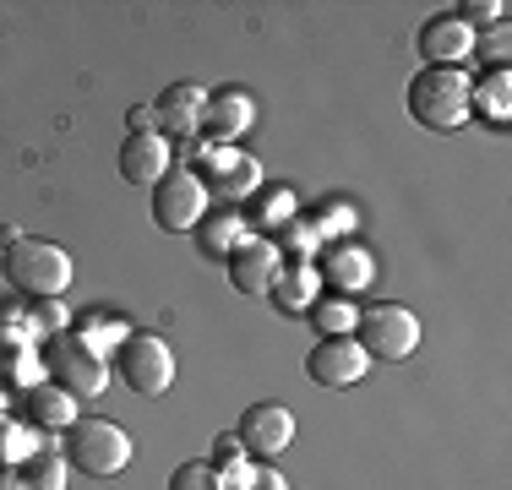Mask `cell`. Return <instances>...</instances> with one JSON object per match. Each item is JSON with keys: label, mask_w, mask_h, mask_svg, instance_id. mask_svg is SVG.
<instances>
[{"label": "cell", "mask_w": 512, "mask_h": 490, "mask_svg": "<svg viewBox=\"0 0 512 490\" xmlns=\"http://www.w3.org/2000/svg\"><path fill=\"white\" fill-rule=\"evenodd\" d=\"M0 267H6V284L28 300H60L71 289V256L39 235H17L11 245H0Z\"/></svg>", "instance_id": "6da1fadb"}, {"label": "cell", "mask_w": 512, "mask_h": 490, "mask_svg": "<svg viewBox=\"0 0 512 490\" xmlns=\"http://www.w3.org/2000/svg\"><path fill=\"white\" fill-rule=\"evenodd\" d=\"M409 115L425 131H458L474 115V77L458 66H425L409 82Z\"/></svg>", "instance_id": "7a4b0ae2"}, {"label": "cell", "mask_w": 512, "mask_h": 490, "mask_svg": "<svg viewBox=\"0 0 512 490\" xmlns=\"http://www.w3.org/2000/svg\"><path fill=\"white\" fill-rule=\"evenodd\" d=\"M131 452H137L131 436L120 431L115 420H99V414H88V420L77 414V425L66 431V463L82 469L88 480H115V474H126Z\"/></svg>", "instance_id": "3957f363"}, {"label": "cell", "mask_w": 512, "mask_h": 490, "mask_svg": "<svg viewBox=\"0 0 512 490\" xmlns=\"http://www.w3.org/2000/svg\"><path fill=\"white\" fill-rule=\"evenodd\" d=\"M115 371H120V382H126L137 398H164L169 387H175V349H169L158 333H131V338H120V349H115Z\"/></svg>", "instance_id": "277c9868"}, {"label": "cell", "mask_w": 512, "mask_h": 490, "mask_svg": "<svg viewBox=\"0 0 512 490\" xmlns=\"http://www.w3.org/2000/svg\"><path fill=\"white\" fill-rule=\"evenodd\" d=\"M355 343L376 360H409L414 349H420V316L409 311V305H371V311H360L355 322Z\"/></svg>", "instance_id": "5b68a950"}, {"label": "cell", "mask_w": 512, "mask_h": 490, "mask_svg": "<svg viewBox=\"0 0 512 490\" xmlns=\"http://www.w3.org/2000/svg\"><path fill=\"white\" fill-rule=\"evenodd\" d=\"M50 376H55V387H66L71 398H99V392L109 387V365H104V354L93 349L82 333H55L50 338Z\"/></svg>", "instance_id": "8992f818"}, {"label": "cell", "mask_w": 512, "mask_h": 490, "mask_svg": "<svg viewBox=\"0 0 512 490\" xmlns=\"http://www.w3.org/2000/svg\"><path fill=\"white\" fill-rule=\"evenodd\" d=\"M202 218H207V186L191 169H175L153 186V224L164 235H197Z\"/></svg>", "instance_id": "52a82bcc"}, {"label": "cell", "mask_w": 512, "mask_h": 490, "mask_svg": "<svg viewBox=\"0 0 512 490\" xmlns=\"http://www.w3.org/2000/svg\"><path fill=\"white\" fill-rule=\"evenodd\" d=\"M235 436L251 458L273 463L278 452H289V441H295V414H289L284 403H251V409L240 414Z\"/></svg>", "instance_id": "ba28073f"}, {"label": "cell", "mask_w": 512, "mask_h": 490, "mask_svg": "<svg viewBox=\"0 0 512 490\" xmlns=\"http://www.w3.org/2000/svg\"><path fill=\"white\" fill-rule=\"evenodd\" d=\"M306 371H311L316 387L344 392V387L365 382V371H371V354H365L355 338H322V343L306 354Z\"/></svg>", "instance_id": "9c48e42d"}, {"label": "cell", "mask_w": 512, "mask_h": 490, "mask_svg": "<svg viewBox=\"0 0 512 490\" xmlns=\"http://www.w3.org/2000/svg\"><path fill=\"white\" fill-rule=\"evenodd\" d=\"M191 175H197L207 191L229 196V202H246V196L262 191V164H256L251 153H240V147H218V153H207L202 169H191Z\"/></svg>", "instance_id": "30bf717a"}, {"label": "cell", "mask_w": 512, "mask_h": 490, "mask_svg": "<svg viewBox=\"0 0 512 490\" xmlns=\"http://www.w3.org/2000/svg\"><path fill=\"white\" fill-rule=\"evenodd\" d=\"M207 88H197V82H175V88H164L158 93V104H153V115H158V137H175V142H186V137H197V120H202V109H207Z\"/></svg>", "instance_id": "8fae6325"}, {"label": "cell", "mask_w": 512, "mask_h": 490, "mask_svg": "<svg viewBox=\"0 0 512 490\" xmlns=\"http://www.w3.org/2000/svg\"><path fill=\"white\" fill-rule=\"evenodd\" d=\"M278 273H284V262H278V245L273 240H246L235 256H229V284L240 294H273Z\"/></svg>", "instance_id": "7c38bea8"}, {"label": "cell", "mask_w": 512, "mask_h": 490, "mask_svg": "<svg viewBox=\"0 0 512 490\" xmlns=\"http://www.w3.org/2000/svg\"><path fill=\"white\" fill-rule=\"evenodd\" d=\"M474 39H480V33H474L469 22L436 17L420 28V55H425V66H458L463 71V60L474 55Z\"/></svg>", "instance_id": "4fadbf2b"}, {"label": "cell", "mask_w": 512, "mask_h": 490, "mask_svg": "<svg viewBox=\"0 0 512 490\" xmlns=\"http://www.w3.org/2000/svg\"><path fill=\"white\" fill-rule=\"evenodd\" d=\"M175 169V147L164 137H126L120 142V175L131 180V186H158V180Z\"/></svg>", "instance_id": "5bb4252c"}, {"label": "cell", "mask_w": 512, "mask_h": 490, "mask_svg": "<svg viewBox=\"0 0 512 490\" xmlns=\"http://www.w3.org/2000/svg\"><path fill=\"white\" fill-rule=\"evenodd\" d=\"M251 120H256V98L240 93V88H229V93L207 98L197 131H207L213 142H235V137H246V131H251Z\"/></svg>", "instance_id": "9a60e30c"}, {"label": "cell", "mask_w": 512, "mask_h": 490, "mask_svg": "<svg viewBox=\"0 0 512 490\" xmlns=\"http://www.w3.org/2000/svg\"><path fill=\"white\" fill-rule=\"evenodd\" d=\"M316 300H322V273H316L311 262H295V267H284V273H278L273 305H278L284 316H306Z\"/></svg>", "instance_id": "2e32d148"}, {"label": "cell", "mask_w": 512, "mask_h": 490, "mask_svg": "<svg viewBox=\"0 0 512 490\" xmlns=\"http://www.w3.org/2000/svg\"><path fill=\"white\" fill-rule=\"evenodd\" d=\"M28 420L44 425V431H71L77 425V398L55 382H39V387H28Z\"/></svg>", "instance_id": "e0dca14e"}, {"label": "cell", "mask_w": 512, "mask_h": 490, "mask_svg": "<svg viewBox=\"0 0 512 490\" xmlns=\"http://www.w3.org/2000/svg\"><path fill=\"white\" fill-rule=\"evenodd\" d=\"M246 240H251V224L240 213H213V218H202V224H197V245H202V256H213V262H218V256L229 262Z\"/></svg>", "instance_id": "ac0fdd59"}, {"label": "cell", "mask_w": 512, "mask_h": 490, "mask_svg": "<svg viewBox=\"0 0 512 490\" xmlns=\"http://www.w3.org/2000/svg\"><path fill=\"white\" fill-rule=\"evenodd\" d=\"M316 273H327V278H333V289L344 294V300L376 278V273H371V256H365L360 245H333V251H327V262L316 267Z\"/></svg>", "instance_id": "d6986e66"}, {"label": "cell", "mask_w": 512, "mask_h": 490, "mask_svg": "<svg viewBox=\"0 0 512 490\" xmlns=\"http://www.w3.org/2000/svg\"><path fill=\"white\" fill-rule=\"evenodd\" d=\"M207 463H213V474H218L229 490H240V485L251 480V469H256V458L240 447V436H218V441H213V458H207Z\"/></svg>", "instance_id": "ffe728a7"}, {"label": "cell", "mask_w": 512, "mask_h": 490, "mask_svg": "<svg viewBox=\"0 0 512 490\" xmlns=\"http://www.w3.org/2000/svg\"><path fill=\"white\" fill-rule=\"evenodd\" d=\"M306 322H316V333H322V338H355L360 311L344 300V294H327V300H316V305H311Z\"/></svg>", "instance_id": "44dd1931"}, {"label": "cell", "mask_w": 512, "mask_h": 490, "mask_svg": "<svg viewBox=\"0 0 512 490\" xmlns=\"http://www.w3.org/2000/svg\"><path fill=\"white\" fill-rule=\"evenodd\" d=\"M66 452H28L22 458V490H66Z\"/></svg>", "instance_id": "7402d4cb"}, {"label": "cell", "mask_w": 512, "mask_h": 490, "mask_svg": "<svg viewBox=\"0 0 512 490\" xmlns=\"http://www.w3.org/2000/svg\"><path fill=\"white\" fill-rule=\"evenodd\" d=\"M474 109H480L485 120H496V126H507V109H512V77H507V66L491 71V77L474 88Z\"/></svg>", "instance_id": "603a6c76"}, {"label": "cell", "mask_w": 512, "mask_h": 490, "mask_svg": "<svg viewBox=\"0 0 512 490\" xmlns=\"http://www.w3.org/2000/svg\"><path fill=\"white\" fill-rule=\"evenodd\" d=\"M289 218H295V196H289V191H256L246 224H256V229H289Z\"/></svg>", "instance_id": "cb8c5ba5"}, {"label": "cell", "mask_w": 512, "mask_h": 490, "mask_svg": "<svg viewBox=\"0 0 512 490\" xmlns=\"http://www.w3.org/2000/svg\"><path fill=\"white\" fill-rule=\"evenodd\" d=\"M169 490H229V485L213 474V463H180L169 474Z\"/></svg>", "instance_id": "d4e9b609"}, {"label": "cell", "mask_w": 512, "mask_h": 490, "mask_svg": "<svg viewBox=\"0 0 512 490\" xmlns=\"http://www.w3.org/2000/svg\"><path fill=\"white\" fill-rule=\"evenodd\" d=\"M458 22H469V28H496V22H507V0H469V6H458Z\"/></svg>", "instance_id": "484cf974"}, {"label": "cell", "mask_w": 512, "mask_h": 490, "mask_svg": "<svg viewBox=\"0 0 512 490\" xmlns=\"http://www.w3.org/2000/svg\"><path fill=\"white\" fill-rule=\"evenodd\" d=\"M474 49H485V60H496V71H502L507 66V49H512V28H507V22H496L485 39H474Z\"/></svg>", "instance_id": "4316f807"}, {"label": "cell", "mask_w": 512, "mask_h": 490, "mask_svg": "<svg viewBox=\"0 0 512 490\" xmlns=\"http://www.w3.org/2000/svg\"><path fill=\"white\" fill-rule=\"evenodd\" d=\"M153 131H158L153 104H142V109H131V115H126V137H153Z\"/></svg>", "instance_id": "83f0119b"}, {"label": "cell", "mask_w": 512, "mask_h": 490, "mask_svg": "<svg viewBox=\"0 0 512 490\" xmlns=\"http://www.w3.org/2000/svg\"><path fill=\"white\" fill-rule=\"evenodd\" d=\"M240 490H289V480L273 469V463H262V469H251V480L240 485Z\"/></svg>", "instance_id": "f1b7e54d"}, {"label": "cell", "mask_w": 512, "mask_h": 490, "mask_svg": "<svg viewBox=\"0 0 512 490\" xmlns=\"http://www.w3.org/2000/svg\"><path fill=\"white\" fill-rule=\"evenodd\" d=\"M33 316H39V327H50V338L66 333V311H60V300H39V305H33Z\"/></svg>", "instance_id": "f546056e"}, {"label": "cell", "mask_w": 512, "mask_h": 490, "mask_svg": "<svg viewBox=\"0 0 512 490\" xmlns=\"http://www.w3.org/2000/svg\"><path fill=\"white\" fill-rule=\"evenodd\" d=\"M316 245H322V235H316V224H289V251H316Z\"/></svg>", "instance_id": "4dcf8cb0"}, {"label": "cell", "mask_w": 512, "mask_h": 490, "mask_svg": "<svg viewBox=\"0 0 512 490\" xmlns=\"http://www.w3.org/2000/svg\"><path fill=\"white\" fill-rule=\"evenodd\" d=\"M0 490H22V474H0Z\"/></svg>", "instance_id": "1f68e13d"}]
</instances>
